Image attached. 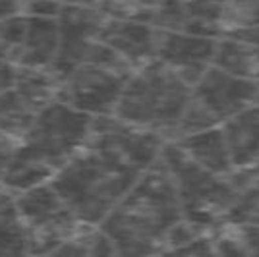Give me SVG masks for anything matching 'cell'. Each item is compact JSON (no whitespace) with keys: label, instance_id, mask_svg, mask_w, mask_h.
<instances>
[{"label":"cell","instance_id":"8992f818","mask_svg":"<svg viewBox=\"0 0 259 257\" xmlns=\"http://www.w3.org/2000/svg\"><path fill=\"white\" fill-rule=\"evenodd\" d=\"M58 20V53L53 62L56 77L87 62L128 66L99 39L107 16L89 2H68L56 16Z\"/></svg>","mask_w":259,"mask_h":257},{"label":"cell","instance_id":"277c9868","mask_svg":"<svg viewBox=\"0 0 259 257\" xmlns=\"http://www.w3.org/2000/svg\"><path fill=\"white\" fill-rule=\"evenodd\" d=\"M161 159L172 176L182 217L195 230L213 234L236 199L234 182L192 161L174 141H164Z\"/></svg>","mask_w":259,"mask_h":257},{"label":"cell","instance_id":"6da1fadb","mask_svg":"<svg viewBox=\"0 0 259 257\" xmlns=\"http://www.w3.org/2000/svg\"><path fill=\"white\" fill-rule=\"evenodd\" d=\"M180 219L172 176L159 157L99 226L110 238L116 255H157L164 253L166 236Z\"/></svg>","mask_w":259,"mask_h":257},{"label":"cell","instance_id":"d4e9b609","mask_svg":"<svg viewBox=\"0 0 259 257\" xmlns=\"http://www.w3.org/2000/svg\"><path fill=\"white\" fill-rule=\"evenodd\" d=\"M16 147H18V141H14L12 138H8V136L0 134V174L4 172L6 164L10 161L12 153L16 151Z\"/></svg>","mask_w":259,"mask_h":257},{"label":"cell","instance_id":"4316f807","mask_svg":"<svg viewBox=\"0 0 259 257\" xmlns=\"http://www.w3.org/2000/svg\"><path fill=\"white\" fill-rule=\"evenodd\" d=\"M20 10V0H0V20Z\"/></svg>","mask_w":259,"mask_h":257},{"label":"cell","instance_id":"ba28073f","mask_svg":"<svg viewBox=\"0 0 259 257\" xmlns=\"http://www.w3.org/2000/svg\"><path fill=\"white\" fill-rule=\"evenodd\" d=\"M132 70L120 64H79L58 77L56 99L93 118L112 116Z\"/></svg>","mask_w":259,"mask_h":257},{"label":"cell","instance_id":"5b68a950","mask_svg":"<svg viewBox=\"0 0 259 257\" xmlns=\"http://www.w3.org/2000/svg\"><path fill=\"white\" fill-rule=\"evenodd\" d=\"M91 126L93 116L72 108L60 99H53L37 112L31 128L14 151V157L53 178L87 143Z\"/></svg>","mask_w":259,"mask_h":257},{"label":"cell","instance_id":"9c48e42d","mask_svg":"<svg viewBox=\"0 0 259 257\" xmlns=\"http://www.w3.org/2000/svg\"><path fill=\"white\" fill-rule=\"evenodd\" d=\"M194 97L219 124L257 103L259 81L240 77L211 64L192 87Z\"/></svg>","mask_w":259,"mask_h":257},{"label":"cell","instance_id":"30bf717a","mask_svg":"<svg viewBox=\"0 0 259 257\" xmlns=\"http://www.w3.org/2000/svg\"><path fill=\"white\" fill-rule=\"evenodd\" d=\"M217 39L157 27V60L166 64L194 87L195 81L213 64Z\"/></svg>","mask_w":259,"mask_h":257},{"label":"cell","instance_id":"4fadbf2b","mask_svg":"<svg viewBox=\"0 0 259 257\" xmlns=\"http://www.w3.org/2000/svg\"><path fill=\"white\" fill-rule=\"evenodd\" d=\"M172 141L192 161L201 164L203 168L215 172V174H221V176H232L234 164L230 159L227 138H225V132L221 128V124Z\"/></svg>","mask_w":259,"mask_h":257},{"label":"cell","instance_id":"7c38bea8","mask_svg":"<svg viewBox=\"0 0 259 257\" xmlns=\"http://www.w3.org/2000/svg\"><path fill=\"white\" fill-rule=\"evenodd\" d=\"M230 159L234 164L230 180H238L259 166V105H251L221 124Z\"/></svg>","mask_w":259,"mask_h":257},{"label":"cell","instance_id":"3957f363","mask_svg":"<svg viewBox=\"0 0 259 257\" xmlns=\"http://www.w3.org/2000/svg\"><path fill=\"white\" fill-rule=\"evenodd\" d=\"M190 101L192 85L155 58L132 70L112 116L155 132L166 141L172 138Z\"/></svg>","mask_w":259,"mask_h":257},{"label":"cell","instance_id":"7a4b0ae2","mask_svg":"<svg viewBox=\"0 0 259 257\" xmlns=\"http://www.w3.org/2000/svg\"><path fill=\"white\" fill-rule=\"evenodd\" d=\"M141 172L91 134L85 145L51 178V184L77 221L99 226Z\"/></svg>","mask_w":259,"mask_h":257},{"label":"cell","instance_id":"f1b7e54d","mask_svg":"<svg viewBox=\"0 0 259 257\" xmlns=\"http://www.w3.org/2000/svg\"><path fill=\"white\" fill-rule=\"evenodd\" d=\"M58 2H62V4H68V2H91V0H58Z\"/></svg>","mask_w":259,"mask_h":257},{"label":"cell","instance_id":"ffe728a7","mask_svg":"<svg viewBox=\"0 0 259 257\" xmlns=\"http://www.w3.org/2000/svg\"><path fill=\"white\" fill-rule=\"evenodd\" d=\"M223 223L236 226H259V182H249L238 190Z\"/></svg>","mask_w":259,"mask_h":257},{"label":"cell","instance_id":"ac0fdd59","mask_svg":"<svg viewBox=\"0 0 259 257\" xmlns=\"http://www.w3.org/2000/svg\"><path fill=\"white\" fill-rule=\"evenodd\" d=\"M37 110L29 107L14 87L0 93V134L20 143L31 128Z\"/></svg>","mask_w":259,"mask_h":257},{"label":"cell","instance_id":"7402d4cb","mask_svg":"<svg viewBox=\"0 0 259 257\" xmlns=\"http://www.w3.org/2000/svg\"><path fill=\"white\" fill-rule=\"evenodd\" d=\"M211 126H219V122L207 112V108L203 107V105L194 97V93H192V101H190V105L186 108L184 116L180 118L176 130L172 132V138L166 141L178 140V138L190 136V134H195V132H201V130H207V128H211Z\"/></svg>","mask_w":259,"mask_h":257},{"label":"cell","instance_id":"52a82bcc","mask_svg":"<svg viewBox=\"0 0 259 257\" xmlns=\"http://www.w3.org/2000/svg\"><path fill=\"white\" fill-rule=\"evenodd\" d=\"M27 230V255H54V251L83 226L51 182L14 193Z\"/></svg>","mask_w":259,"mask_h":257},{"label":"cell","instance_id":"d6986e66","mask_svg":"<svg viewBox=\"0 0 259 257\" xmlns=\"http://www.w3.org/2000/svg\"><path fill=\"white\" fill-rule=\"evenodd\" d=\"M27 22H29V16L22 10L0 20V58L12 62L14 66L20 64V58H22Z\"/></svg>","mask_w":259,"mask_h":257},{"label":"cell","instance_id":"e0dca14e","mask_svg":"<svg viewBox=\"0 0 259 257\" xmlns=\"http://www.w3.org/2000/svg\"><path fill=\"white\" fill-rule=\"evenodd\" d=\"M56 87H58V77L51 70L18 68L16 72L14 89L37 112L47 107L53 99H56Z\"/></svg>","mask_w":259,"mask_h":257},{"label":"cell","instance_id":"cb8c5ba5","mask_svg":"<svg viewBox=\"0 0 259 257\" xmlns=\"http://www.w3.org/2000/svg\"><path fill=\"white\" fill-rule=\"evenodd\" d=\"M16 72H18V66H14L12 62H6V60L0 58V93L14 87Z\"/></svg>","mask_w":259,"mask_h":257},{"label":"cell","instance_id":"5bb4252c","mask_svg":"<svg viewBox=\"0 0 259 257\" xmlns=\"http://www.w3.org/2000/svg\"><path fill=\"white\" fill-rule=\"evenodd\" d=\"M27 16V33L18 68L51 70L58 53V20L53 16Z\"/></svg>","mask_w":259,"mask_h":257},{"label":"cell","instance_id":"f546056e","mask_svg":"<svg viewBox=\"0 0 259 257\" xmlns=\"http://www.w3.org/2000/svg\"><path fill=\"white\" fill-rule=\"evenodd\" d=\"M255 105H259V93H257V103H255Z\"/></svg>","mask_w":259,"mask_h":257},{"label":"cell","instance_id":"2e32d148","mask_svg":"<svg viewBox=\"0 0 259 257\" xmlns=\"http://www.w3.org/2000/svg\"><path fill=\"white\" fill-rule=\"evenodd\" d=\"M0 255H27V230L14 193L0 186Z\"/></svg>","mask_w":259,"mask_h":257},{"label":"cell","instance_id":"9a60e30c","mask_svg":"<svg viewBox=\"0 0 259 257\" xmlns=\"http://www.w3.org/2000/svg\"><path fill=\"white\" fill-rule=\"evenodd\" d=\"M213 64L234 75L259 81V45L221 37L217 39Z\"/></svg>","mask_w":259,"mask_h":257},{"label":"cell","instance_id":"83f0119b","mask_svg":"<svg viewBox=\"0 0 259 257\" xmlns=\"http://www.w3.org/2000/svg\"><path fill=\"white\" fill-rule=\"evenodd\" d=\"M232 182H234V186H236L238 190L249 182H259V166L255 168V170L249 172V174H246V176H242V178H238V180H232Z\"/></svg>","mask_w":259,"mask_h":257},{"label":"cell","instance_id":"484cf974","mask_svg":"<svg viewBox=\"0 0 259 257\" xmlns=\"http://www.w3.org/2000/svg\"><path fill=\"white\" fill-rule=\"evenodd\" d=\"M227 37L230 39H240V41H248V43L259 45V23L255 25H249L244 29H236V31L228 33Z\"/></svg>","mask_w":259,"mask_h":257},{"label":"cell","instance_id":"44dd1931","mask_svg":"<svg viewBox=\"0 0 259 257\" xmlns=\"http://www.w3.org/2000/svg\"><path fill=\"white\" fill-rule=\"evenodd\" d=\"M89 4H93L107 18L151 23L159 0H91Z\"/></svg>","mask_w":259,"mask_h":257},{"label":"cell","instance_id":"8fae6325","mask_svg":"<svg viewBox=\"0 0 259 257\" xmlns=\"http://www.w3.org/2000/svg\"><path fill=\"white\" fill-rule=\"evenodd\" d=\"M99 39L130 68H140L157 58V27L147 22L107 18Z\"/></svg>","mask_w":259,"mask_h":257},{"label":"cell","instance_id":"603a6c76","mask_svg":"<svg viewBox=\"0 0 259 257\" xmlns=\"http://www.w3.org/2000/svg\"><path fill=\"white\" fill-rule=\"evenodd\" d=\"M230 226L234 228L240 244L246 249V255H259V226Z\"/></svg>","mask_w":259,"mask_h":257}]
</instances>
